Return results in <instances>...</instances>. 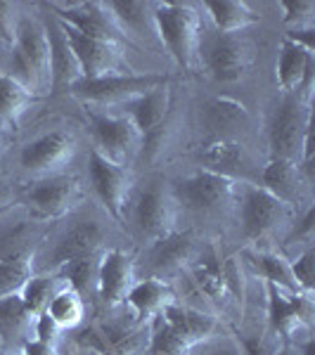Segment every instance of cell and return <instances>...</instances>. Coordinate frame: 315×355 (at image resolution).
Wrapping results in <instances>:
<instances>
[{
  "label": "cell",
  "mask_w": 315,
  "mask_h": 355,
  "mask_svg": "<svg viewBox=\"0 0 315 355\" xmlns=\"http://www.w3.org/2000/svg\"><path fill=\"white\" fill-rule=\"evenodd\" d=\"M313 259H315V251L313 246H306L294 261H289V268H291V275H294L296 284L303 294H313L315 289V270H313Z\"/></svg>",
  "instance_id": "74e56055"
},
{
  "label": "cell",
  "mask_w": 315,
  "mask_h": 355,
  "mask_svg": "<svg viewBox=\"0 0 315 355\" xmlns=\"http://www.w3.org/2000/svg\"><path fill=\"white\" fill-rule=\"evenodd\" d=\"M315 64V55L308 53L306 48H301L299 43L282 38L280 45V57H278V69H275V76L282 88L284 95L299 93L303 78H306L308 69Z\"/></svg>",
  "instance_id": "484cf974"
},
{
  "label": "cell",
  "mask_w": 315,
  "mask_h": 355,
  "mask_svg": "<svg viewBox=\"0 0 315 355\" xmlns=\"http://www.w3.org/2000/svg\"><path fill=\"white\" fill-rule=\"evenodd\" d=\"M313 218H315V209H313V206H308L301 223L294 227V234L289 237V242H294V239H296V242H301V239H303V242H311V239H313Z\"/></svg>",
  "instance_id": "b9f144b4"
},
{
  "label": "cell",
  "mask_w": 315,
  "mask_h": 355,
  "mask_svg": "<svg viewBox=\"0 0 315 355\" xmlns=\"http://www.w3.org/2000/svg\"><path fill=\"white\" fill-rule=\"evenodd\" d=\"M171 112V88L169 83L159 85V88L150 90V93L135 97V100L126 102L121 107V114L128 116L137 130H140L142 140L147 135H152L154 130H159L166 123Z\"/></svg>",
  "instance_id": "44dd1931"
},
{
  "label": "cell",
  "mask_w": 315,
  "mask_h": 355,
  "mask_svg": "<svg viewBox=\"0 0 315 355\" xmlns=\"http://www.w3.org/2000/svg\"><path fill=\"white\" fill-rule=\"evenodd\" d=\"M15 199H17V192H15L12 182H8V180L0 178V211H5L8 206H12Z\"/></svg>",
  "instance_id": "ee69618b"
},
{
  "label": "cell",
  "mask_w": 315,
  "mask_h": 355,
  "mask_svg": "<svg viewBox=\"0 0 315 355\" xmlns=\"http://www.w3.org/2000/svg\"><path fill=\"white\" fill-rule=\"evenodd\" d=\"M10 78L31 93H43L53 85V60H50L48 31L36 19H22L17 28L10 57Z\"/></svg>",
  "instance_id": "3957f363"
},
{
  "label": "cell",
  "mask_w": 315,
  "mask_h": 355,
  "mask_svg": "<svg viewBox=\"0 0 315 355\" xmlns=\"http://www.w3.org/2000/svg\"><path fill=\"white\" fill-rule=\"evenodd\" d=\"M249 259L256 266V270L266 277L268 284H275V287L289 291V294H303L299 284H296L294 275H291L289 261L282 254H275V251H251Z\"/></svg>",
  "instance_id": "1f68e13d"
},
{
  "label": "cell",
  "mask_w": 315,
  "mask_h": 355,
  "mask_svg": "<svg viewBox=\"0 0 315 355\" xmlns=\"http://www.w3.org/2000/svg\"><path fill=\"white\" fill-rule=\"evenodd\" d=\"M199 121L204 130L211 135V140H221L225 133L237 128H247L251 121V114L247 107L235 97L216 95L209 97L202 107H199Z\"/></svg>",
  "instance_id": "ffe728a7"
},
{
  "label": "cell",
  "mask_w": 315,
  "mask_h": 355,
  "mask_svg": "<svg viewBox=\"0 0 315 355\" xmlns=\"http://www.w3.org/2000/svg\"><path fill=\"white\" fill-rule=\"evenodd\" d=\"M0 355H8V351H5V346H3V341H0Z\"/></svg>",
  "instance_id": "7dc6e473"
},
{
  "label": "cell",
  "mask_w": 315,
  "mask_h": 355,
  "mask_svg": "<svg viewBox=\"0 0 315 355\" xmlns=\"http://www.w3.org/2000/svg\"><path fill=\"white\" fill-rule=\"evenodd\" d=\"M173 301H176L173 289H171L164 279L147 277V279H137L124 303L130 308V313H133V322L137 327H142V324H150L152 320Z\"/></svg>",
  "instance_id": "7402d4cb"
},
{
  "label": "cell",
  "mask_w": 315,
  "mask_h": 355,
  "mask_svg": "<svg viewBox=\"0 0 315 355\" xmlns=\"http://www.w3.org/2000/svg\"><path fill=\"white\" fill-rule=\"evenodd\" d=\"M0 152H3V142H0Z\"/></svg>",
  "instance_id": "c3c4849f"
},
{
  "label": "cell",
  "mask_w": 315,
  "mask_h": 355,
  "mask_svg": "<svg viewBox=\"0 0 315 355\" xmlns=\"http://www.w3.org/2000/svg\"><path fill=\"white\" fill-rule=\"evenodd\" d=\"M65 287H69V282L62 277V275H57L55 270L41 272V275H31V277L26 279V284L22 287L19 296H22V301H24L26 311L38 318L41 313H45L50 299Z\"/></svg>",
  "instance_id": "f546056e"
},
{
  "label": "cell",
  "mask_w": 315,
  "mask_h": 355,
  "mask_svg": "<svg viewBox=\"0 0 315 355\" xmlns=\"http://www.w3.org/2000/svg\"><path fill=\"white\" fill-rule=\"evenodd\" d=\"M190 282L209 301L219 308H225L232 299V268L225 266L214 246L190 261Z\"/></svg>",
  "instance_id": "ac0fdd59"
},
{
  "label": "cell",
  "mask_w": 315,
  "mask_h": 355,
  "mask_svg": "<svg viewBox=\"0 0 315 355\" xmlns=\"http://www.w3.org/2000/svg\"><path fill=\"white\" fill-rule=\"evenodd\" d=\"M152 24L182 71H194L202 45V19L190 3H154Z\"/></svg>",
  "instance_id": "7a4b0ae2"
},
{
  "label": "cell",
  "mask_w": 315,
  "mask_h": 355,
  "mask_svg": "<svg viewBox=\"0 0 315 355\" xmlns=\"http://www.w3.org/2000/svg\"><path fill=\"white\" fill-rule=\"evenodd\" d=\"M36 315L26 311L19 294L0 299V341L8 353H19L26 341L33 339Z\"/></svg>",
  "instance_id": "603a6c76"
},
{
  "label": "cell",
  "mask_w": 315,
  "mask_h": 355,
  "mask_svg": "<svg viewBox=\"0 0 315 355\" xmlns=\"http://www.w3.org/2000/svg\"><path fill=\"white\" fill-rule=\"evenodd\" d=\"M268 318L275 334L291 341L301 329L311 327L313 294H289L275 284H268Z\"/></svg>",
  "instance_id": "2e32d148"
},
{
  "label": "cell",
  "mask_w": 315,
  "mask_h": 355,
  "mask_svg": "<svg viewBox=\"0 0 315 355\" xmlns=\"http://www.w3.org/2000/svg\"><path fill=\"white\" fill-rule=\"evenodd\" d=\"M190 355H206V351H202V348H194Z\"/></svg>",
  "instance_id": "bcb514c9"
},
{
  "label": "cell",
  "mask_w": 315,
  "mask_h": 355,
  "mask_svg": "<svg viewBox=\"0 0 315 355\" xmlns=\"http://www.w3.org/2000/svg\"><path fill=\"white\" fill-rule=\"evenodd\" d=\"M53 10L57 12V19L76 28L83 36L114 45L128 43V36L119 28L114 17L110 15V10L105 8V3H53Z\"/></svg>",
  "instance_id": "9a60e30c"
},
{
  "label": "cell",
  "mask_w": 315,
  "mask_h": 355,
  "mask_svg": "<svg viewBox=\"0 0 315 355\" xmlns=\"http://www.w3.org/2000/svg\"><path fill=\"white\" fill-rule=\"evenodd\" d=\"M45 315L57 324L60 329H74L83 322L85 318V301L76 289L65 287L50 299Z\"/></svg>",
  "instance_id": "d6a6232c"
},
{
  "label": "cell",
  "mask_w": 315,
  "mask_h": 355,
  "mask_svg": "<svg viewBox=\"0 0 315 355\" xmlns=\"http://www.w3.org/2000/svg\"><path fill=\"white\" fill-rule=\"evenodd\" d=\"M280 8L284 10V24H287L291 31L313 28V17H315L313 0H282Z\"/></svg>",
  "instance_id": "8d00e7d4"
},
{
  "label": "cell",
  "mask_w": 315,
  "mask_h": 355,
  "mask_svg": "<svg viewBox=\"0 0 315 355\" xmlns=\"http://www.w3.org/2000/svg\"><path fill=\"white\" fill-rule=\"evenodd\" d=\"M169 83L164 73H119V76L81 78L69 85V93L85 107H124L126 102Z\"/></svg>",
  "instance_id": "277c9868"
},
{
  "label": "cell",
  "mask_w": 315,
  "mask_h": 355,
  "mask_svg": "<svg viewBox=\"0 0 315 355\" xmlns=\"http://www.w3.org/2000/svg\"><path fill=\"white\" fill-rule=\"evenodd\" d=\"M90 133L95 140V150L105 154L110 162L126 166V168L142 152L140 130L124 114H93Z\"/></svg>",
  "instance_id": "8992f818"
},
{
  "label": "cell",
  "mask_w": 315,
  "mask_h": 355,
  "mask_svg": "<svg viewBox=\"0 0 315 355\" xmlns=\"http://www.w3.org/2000/svg\"><path fill=\"white\" fill-rule=\"evenodd\" d=\"M19 8L15 3H0V38L5 43L12 45L17 38V28H19Z\"/></svg>",
  "instance_id": "f35d334b"
},
{
  "label": "cell",
  "mask_w": 315,
  "mask_h": 355,
  "mask_svg": "<svg viewBox=\"0 0 315 355\" xmlns=\"http://www.w3.org/2000/svg\"><path fill=\"white\" fill-rule=\"evenodd\" d=\"M133 225L137 234L147 242L173 232L176 225V199L164 182H150L140 190L133 204Z\"/></svg>",
  "instance_id": "30bf717a"
},
{
  "label": "cell",
  "mask_w": 315,
  "mask_h": 355,
  "mask_svg": "<svg viewBox=\"0 0 315 355\" xmlns=\"http://www.w3.org/2000/svg\"><path fill=\"white\" fill-rule=\"evenodd\" d=\"M33 105V93L22 83L10 78L8 73L0 76V119L17 125L24 112Z\"/></svg>",
  "instance_id": "e575fe53"
},
{
  "label": "cell",
  "mask_w": 315,
  "mask_h": 355,
  "mask_svg": "<svg viewBox=\"0 0 315 355\" xmlns=\"http://www.w3.org/2000/svg\"><path fill=\"white\" fill-rule=\"evenodd\" d=\"M273 355H299V353H296V348L291 346V343H284V346L278 348V351H275Z\"/></svg>",
  "instance_id": "f6af8a7d"
},
{
  "label": "cell",
  "mask_w": 315,
  "mask_h": 355,
  "mask_svg": "<svg viewBox=\"0 0 315 355\" xmlns=\"http://www.w3.org/2000/svg\"><path fill=\"white\" fill-rule=\"evenodd\" d=\"M135 279V256L121 249H112L100 254L97 259V279L95 289L100 301L107 308H114L126 301L128 291L133 289Z\"/></svg>",
  "instance_id": "e0dca14e"
},
{
  "label": "cell",
  "mask_w": 315,
  "mask_h": 355,
  "mask_svg": "<svg viewBox=\"0 0 315 355\" xmlns=\"http://www.w3.org/2000/svg\"><path fill=\"white\" fill-rule=\"evenodd\" d=\"M57 24H60L62 33H65L74 57H76L78 69H81V78H102V76L130 73L128 64H126V60H124L121 45L88 38L60 19H57Z\"/></svg>",
  "instance_id": "9c48e42d"
},
{
  "label": "cell",
  "mask_w": 315,
  "mask_h": 355,
  "mask_svg": "<svg viewBox=\"0 0 315 355\" xmlns=\"http://www.w3.org/2000/svg\"><path fill=\"white\" fill-rule=\"evenodd\" d=\"M206 71L219 83H235L247 73L251 64L249 41L239 33H214L199 45Z\"/></svg>",
  "instance_id": "52a82bcc"
},
{
  "label": "cell",
  "mask_w": 315,
  "mask_h": 355,
  "mask_svg": "<svg viewBox=\"0 0 315 355\" xmlns=\"http://www.w3.org/2000/svg\"><path fill=\"white\" fill-rule=\"evenodd\" d=\"M45 31H48L50 60H53V85L55 88H69V85L81 81V69H78V62L69 48L60 24L55 21V26L45 28Z\"/></svg>",
  "instance_id": "f1b7e54d"
},
{
  "label": "cell",
  "mask_w": 315,
  "mask_h": 355,
  "mask_svg": "<svg viewBox=\"0 0 315 355\" xmlns=\"http://www.w3.org/2000/svg\"><path fill=\"white\" fill-rule=\"evenodd\" d=\"M194 259V237L192 232H171L150 242L147 266L157 272H176L190 266Z\"/></svg>",
  "instance_id": "d4e9b609"
},
{
  "label": "cell",
  "mask_w": 315,
  "mask_h": 355,
  "mask_svg": "<svg viewBox=\"0 0 315 355\" xmlns=\"http://www.w3.org/2000/svg\"><path fill=\"white\" fill-rule=\"evenodd\" d=\"M97 259L100 256H93V259H78V261H71V263H65V266L57 268V275L69 282V287L76 289L78 294H85L90 289V284H95L97 279Z\"/></svg>",
  "instance_id": "d590c367"
},
{
  "label": "cell",
  "mask_w": 315,
  "mask_h": 355,
  "mask_svg": "<svg viewBox=\"0 0 315 355\" xmlns=\"http://www.w3.org/2000/svg\"><path fill=\"white\" fill-rule=\"evenodd\" d=\"M239 343H242L244 355H273L275 351L268 346V341L259 334H239Z\"/></svg>",
  "instance_id": "60d3db41"
},
{
  "label": "cell",
  "mask_w": 315,
  "mask_h": 355,
  "mask_svg": "<svg viewBox=\"0 0 315 355\" xmlns=\"http://www.w3.org/2000/svg\"><path fill=\"white\" fill-rule=\"evenodd\" d=\"M105 8L110 10V15L114 17V21L119 24V28L128 36H145L147 28L154 31V24H152V8L154 3H121V0H110L105 3Z\"/></svg>",
  "instance_id": "4dcf8cb0"
},
{
  "label": "cell",
  "mask_w": 315,
  "mask_h": 355,
  "mask_svg": "<svg viewBox=\"0 0 315 355\" xmlns=\"http://www.w3.org/2000/svg\"><path fill=\"white\" fill-rule=\"evenodd\" d=\"M88 173H90V182H93L97 199H100L102 206L107 209V214H110L112 218L121 220L126 204H128V197H130V187H133L130 171L126 168V166L110 162L105 154H100L93 147L88 154Z\"/></svg>",
  "instance_id": "8fae6325"
},
{
  "label": "cell",
  "mask_w": 315,
  "mask_h": 355,
  "mask_svg": "<svg viewBox=\"0 0 315 355\" xmlns=\"http://www.w3.org/2000/svg\"><path fill=\"white\" fill-rule=\"evenodd\" d=\"M263 190H268L273 197H278L282 204L296 206L303 202V187L308 185L303 180L299 164L287 159H268L266 168L261 173Z\"/></svg>",
  "instance_id": "cb8c5ba5"
},
{
  "label": "cell",
  "mask_w": 315,
  "mask_h": 355,
  "mask_svg": "<svg viewBox=\"0 0 315 355\" xmlns=\"http://www.w3.org/2000/svg\"><path fill=\"white\" fill-rule=\"evenodd\" d=\"M76 142L65 130H50V133L38 135L31 140L19 154V164L26 173L36 178L57 175L65 166L74 159Z\"/></svg>",
  "instance_id": "5bb4252c"
},
{
  "label": "cell",
  "mask_w": 315,
  "mask_h": 355,
  "mask_svg": "<svg viewBox=\"0 0 315 355\" xmlns=\"http://www.w3.org/2000/svg\"><path fill=\"white\" fill-rule=\"evenodd\" d=\"M235 190H237L235 178L202 168L176 182L171 192H173L176 204H182L185 209L199 211V214H209V211H219L230 204Z\"/></svg>",
  "instance_id": "ba28073f"
},
{
  "label": "cell",
  "mask_w": 315,
  "mask_h": 355,
  "mask_svg": "<svg viewBox=\"0 0 315 355\" xmlns=\"http://www.w3.org/2000/svg\"><path fill=\"white\" fill-rule=\"evenodd\" d=\"M60 327L53 322V320L48 318L45 313H41L36 318V327H33V339H38V341H43V343H53L55 346V341H57V336H60Z\"/></svg>",
  "instance_id": "ab89813d"
},
{
  "label": "cell",
  "mask_w": 315,
  "mask_h": 355,
  "mask_svg": "<svg viewBox=\"0 0 315 355\" xmlns=\"http://www.w3.org/2000/svg\"><path fill=\"white\" fill-rule=\"evenodd\" d=\"M199 159H202L206 171L214 173L235 178V173H242L247 168V154H244V145L230 137H221V140H209L199 150Z\"/></svg>",
  "instance_id": "4316f807"
},
{
  "label": "cell",
  "mask_w": 315,
  "mask_h": 355,
  "mask_svg": "<svg viewBox=\"0 0 315 355\" xmlns=\"http://www.w3.org/2000/svg\"><path fill=\"white\" fill-rule=\"evenodd\" d=\"M22 355H57V348L53 343H43L38 339H31L24 343V348L19 351Z\"/></svg>",
  "instance_id": "7bdbcfd3"
},
{
  "label": "cell",
  "mask_w": 315,
  "mask_h": 355,
  "mask_svg": "<svg viewBox=\"0 0 315 355\" xmlns=\"http://www.w3.org/2000/svg\"><path fill=\"white\" fill-rule=\"evenodd\" d=\"M204 10L216 33H237L259 21V15L242 0H206Z\"/></svg>",
  "instance_id": "83f0119b"
},
{
  "label": "cell",
  "mask_w": 315,
  "mask_h": 355,
  "mask_svg": "<svg viewBox=\"0 0 315 355\" xmlns=\"http://www.w3.org/2000/svg\"><path fill=\"white\" fill-rule=\"evenodd\" d=\"M105 237H107L105 227L97 220H78L76 225H71L69 230L62 232V237L57 239V244L50 251L48 261L53 266V270L65 266V263L100 256Z\"/></svg>",
  "instance_id": "d6986e66"
},
{
  "label": "cell",
  "mask_w": 315,
  "mask_h": 355,
  "mask_svg": "<svg viewBox=\"0 0 315 355\" xmlns=\"http://www.w3.org/2000/svg\"><path fill=\"white\" fill-rule=\"evenodd\" d=\"M308 128H311V105L303 102L299 93L282 95L268 123L271 159H287L299 164L301 142Z\"/></svg>",
  "instance_id": "5b68a950"
},
{
  "label": "cell",
  "mask_w": 315,
  "mask_h": 355,
  "mask_svg": "<svg viewBox=\"0 0 315 355\" xmlns=\"http://www.w3.org/2000/svg\"><path fill=\"white\" fill-rule=\"evenodd\" d=\"M150 355H190L219 331V320L197 308L169 303L150 322Z\"/></svg>",
  "instance_id": "6da1fadb"
},
{
  "label": "cell",
  "mask_w": 315,
  "mask_h": 355,
  "mask_svg": "<svg viewBox=\"0 0 315 355\" xmlns=\"http://www.w3.org/2000/svg\"><path fill=\"white\" fill-rule=\"evenodd\" d=\"M31 275L33 254H28V251H15V254L0 259V299L19 294Z\"/></svg>",
  "instance_id": "836d02e7"
},
{
  "label": "cell",
  "mask_w": 315,
  "mask_h": 355,
  "mask_svg": "<svg viewBox=\"0 0 315 355\" xmlns=\"http://www.w3.org/2000/svg\"><path fill=\"white\" fill-rule=\"evenodd\" d=\"M289 206L261 185H249L242 194V230L249 242H261L287 220Z\"/></svg>",
  "instance_id": "7c38bea8"
},
{
  "label": "cell",
  "mask_w": 315,
  "mask_h": 355,
  "mask_svg": "<svg viewBox=\"0 0 315 355\" xmlns=\"http://www.w3.org/2000/svg\"><path fill=\"white\" fill-rule=\"evenodd\" d=\"M26 206L38 218H62L81 199V185L74 175L38 178L26 190Z\"/></svg>",
  "instance_id": "4fadbf2b"
}]
</instances>
